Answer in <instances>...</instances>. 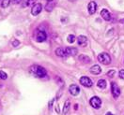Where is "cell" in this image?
I'll return each instance as SVG.
<instances>
[{"label":"cell","mask_w":124,"mask_h":115,"mask_svg":"<svg viewBox=\"0 0 124 115\" xmlns=\"http://www.w3.org/2000/svg\"><path fill=\"white\" fill-rule=\"evenodd\" d=\"M29 69H30V71L34 75H36L39 78H44L47 75V71L45 70V68L40 67V66L35 65V66H32Z\"/></svg>","instance_id":"obj_1"},{"label":"cell","mask_w":124,"mask_h":115,"mask_svg":"<svg viewBox=\"0 0 124 115\" xmlns=\"http://www.w3.org/2000/svg\"><path fill=\"white\" fill-rule=\"evenodd\" d=\"M98 61L102 65H109L111 63V56L107 53H101L98 55Z\"/></svg>","instance_id":"obj_2"},{"label":"cell","mask_w":124,"mask_h":115,"mask_svg":"<svg viewBox=\"0 0 124 115\" xmlns=\"http://www.w3.org/2000/svg\"><path fill=\"white\" fill-rule=\"evenodd\" d=\"M35 38L38 42H43V41L46 40L47 38L46 33L42 30H37L36 34H35Z\"/></svg>","instance_id":"obj_3"},{"label":"cell","mask_w":124,"mask_h":115,"mask_svg":"<svg viewBox=\"0 0 124 115\" xmlns=\"http://www.w3.org/2000/svg\"><path fill=\"white\" fill-rule=\"evenodd\" d=\"M111 92H112V95H113V97L116 98V99L120 95V89H119L118 85L116 84V82H112L111 83Z\"/></svg>","instance_id":"obj_4"},{"label":"cell","mask_w":124,"mask_h":115,"mask_svg":"<svg viewBox=\"0 0 124 115\" xmlns=\"http://www.w3.org/2000/svg\"><path fill=\"white\" fill-rule=\"evenodd\" d=\"M89 104L94 108H100L101 106V100L98 96H93L92 98H90L89 100Z\"/></svg>","instance_id":"obj_5"},{"label":"cell","mask_w":124,"mask_h":115,"mask_svg":"<svg viewBox=\"0 0 124 115\" xmlns=\"http://www.w3.org/2000/svg\"><path fill=\"white\" fill-rule=\"evenodd\" d=\"M79 81H80L81 84L83 85V86H85V87H91L93 85V81H91V79L86 76L81 77L80 80H79Z\"/></svg>","instance_id":"obj_6"},{"label":"cell","mask_w":124,"mask_h":115,"mask_svg":"<svg viewBox=\"0 0 124 115\" xmlns=\"http://www.w3.org/2000/svg\"><path fill=\"white\" fill-rule=\"evenodd\" d=\"M41 9H42V6H41V4H40V3H39V4H35V5L32 7V9H31V14H32L33 16H37L38 14L40 13Z\"/></svg>","instance_id":"obj_7"},{"label":"cell","mask_w":124,"mask_h":115,"mask_svg":"<svg viewBox=\"0 0 124 115\" xmlns=\"http://www.w3.org/2000/svg\"><path fill=\"white\" fill-rule=\"evenodd\" d=\"M87 42H88V39L85 36L81 35L77 38V43L80 47H85L87 45Z\"/></svg>","instance_id":"obj_8"},{"label":"cell","mask_w":124,"mask_h":115,"mask_svg":"<svg viewBox=\"0 0 124 115\" xmlns=\"http://www.w3.org/2000/svg\"><path fill=\"white\" fill-rule=\"evenodd\" d=\"M69 91H70V95H73V96H76L78 94L80 93V88L79 86L76 84H71L69 88Z\"/></svg>","instance_id":"obj_9"},{"label":"cell","mask_w":124,"mask_h":115,"mask_svg":"<svg viewBox=\"0 0 124 115\" xmlns=\"http://www.w3.org/2000/svg\"><path fill=\"white\" fill-rule=\"evenodd\" d=\"M65 53L67 54V56H75L77 54V49L73 48V47H67L65 49Z\"/></svg>","instance_id":"obj_10"},{"label":"cell","mask_w":124,"mask_h":115,"mask_svg":"<svg viewBox=\"0 0 124 115\" xmlns=\"http://www.w3.org/2000/svg\"><path fill=\"white\" fill-rule=\"evenodd\" d=\"M89 71H90V73L93 74V75H99V74H101V68L99 65H94V66H92L90 68Z\"/></svg>","instance_id":"obj_11"},{"label":"cell","mask_w":124,"mask_h":115,"mask_svg":"<svg viewBox=\"0 0 124 115\" xmlns=\"http://www.w3.org/2000/svg\"><path fill=\"white\" fill-rule=\"evenodd\" d=\"M87 9H88L89 14H94L96 12V9H97V4L94 1L89 2L88 3V6H87Z\"/></svg>","instance_id":"obj_12"},{"label":"cell","mask_w":124,"mask_h":115,"mask_svg":"<svg viewBox=\"0 0 124 115\" xmlns=\"http://www.w3.org/2000/svg\"><path fill=\"white\" fill-rule=\"evenodd\" d=\"M101 17L103 18V20L104 21H110L111 20V14H110V12H109L107 9H105V8H103V9H101Z\"/></svg>","instance_id":"obj_13"},{"label":"cell","mask_w":124,"mask_h":115,"mask_svg":"<svg viewBox=\"0 0 124 115\" xmlns=\"http://www.w3.org/2000/svg\"><path fill=\"white\" fill-rule=\"evenodd\" d=\"M79 61L84 63V64H88V63H90V58L87 55L81 54V55H79Z\"/></svg>","instance_id":"obj_14"},{"label":"cell","mask_w":124,"mask_h":115,"mask_svg":"<svg viewBox=\"0 0 124 115\" xmlns=\"http://www.w3.org/2000/svg\"><path fill=\"white\" fill-rule=\"evenodd\" d=\"M55 54L57 56H59V57H66L67 56V54L65 53V50L62 49V48H57L55 50Z\"/></svg>","instance_id":"obj_15"},{"label":"cell","mask_w":124,"mask_h":115,"mask_svg":"<svg viewBox=\"0 0 124 115\" xmlns=\"http://www.w3.org/2000/svg\"><path fill=\"white\" fill-rule=\"evenodd\" d=\"M70 100H66V102H65V104L63 106V114H66L70 110Z\"/></svg>","instance_id":"obj_16"},{"label":"cell","mask_w":124,"mask_h":115,"mask_svg":"<svg viewBox=\"0 0 124 115\" xmlns=\"http://www.w3.org/2000/svg\"><path fill=\"white\" fill-rule=\"evenodd\" d=\"M97 86H98L99 88H101V89H104V88L106 87V81H105L103 79H101V80L98 81Z\"/></svg>","instance_id":"obj_17"},{"label":"cell","mask_w":124,"mask_h":115,"mask_svg":"<svg viewBox=\"0 0 124 115\" xmlns=\"http://www.w3.org/2000/svg\"><path fill=\"white\" fill-rule=\"evenodd\" d=\"M9 4H10V0H2V2H1V8H8V6H9Z\"/></svg>","instance_id":"obj_18"},{"label":"cell","mask_w":124,"mask_h":115,"mask_svg":"<svg viewBox=\"0 0 124 115\" xmlns=\"http://www.w3.org/2000/svg\"><path fill=\"white\" fill-rule=\"evenodd\" d=\"M53 8H54V5L51 2H49L46 5V7H45V9H46L47 11H49V12H51L53 10Z\"/></svg>","instance_id":"obj_19"},{"label":"cell","mask_w":124,"mask_h":115,"mask_svg":"<svg viewBox=\"0 0 124 115\" xmlns=\"http://www.w3.org/2000/svg\"><path fill=\"white\" fill-rule=\"evenodd\" d=\"M67 39H68V42H69V43H73V42L75 41L76 38H75V36H74V35H70Z\"/></svg>","instance_id":"obj_20"},{"label":"cell","mask_w":124,"mask_h":115,"mask_svg":"<svg viewBox=\"0 0 124 115\" xmlns=\"http://www.w3.org/2000/svg\"><path fill=\"white\" fill-rule=\"evenodd\" d=\"M115 74H116V71L113 70V69L109 70L108 72H107V76H108L109 78H113V77H115Z\"/></svg>","instance_id":"obj_21"},{"label":"cell","mask_w":124,"mask_h":115,"mask_svg":"<svg viewBox=\"0 0 124 115\" xmlns=\"http://www.w3.org/2000/svg\"><path fill=\"white\" fill-rule=\"evenodd\" d=\"M7 78H8V76L4 71H0V79L1 80H7Z\"/></svg>","instance_id":"obj_22"},{"label":"cell","mask_w":124,"mask_h":115,"mask_svg":"<svg viewBox=\"0 0 124 115\" xmlns=\"http://www.w3.org/2000/svg\"><path fill=\"white\" fill-rule=\"evenodd\" d=\"M55 80H57V81H56V82L59 84V86H63V85H64V82H63V81H62L60 78L56 77V78H55Z\"/></svg>","instance_id":"obj_23"},{"label":"cell","mask_w":124,"mask_h":115,"mask_svg":"<svg viewBox=\"0 0 124 115\" xmlns=\"http://www.w3.org/2000/svg\"><path fill=\"white\" fill-rule=\"evenodd\" d=\"M118 76H119L120 79L124 80V69H120V70H119V72H118Z\"/></svg>","instance_id":"obj_24"},{"label":"cell","mask_w":124,"mask_h":115,"mask_svg":"<svg viewBox=\"0 0 124 115\" xmlns=\"http://www.w3.org/2000/svg\"><path fill=\"white\" fill-rule=\"evenodd\" d=\"M19 45H20V41H19V40L15 39V40L12 41V46L13 47H18Z\"/></svg>","instance_id":"obj_25"},{"label":"cell","mask_w":124,"mask_h":115,"mask_svg":"<svg viewBox=\"0 0 124 115\" xmlns=\"http://www.w3.org/2000/svg\"><path fill=\"white\" fill-rule=\"evenodd\" d=\"M27 2H28V6H30V5L34 4L36 2V0H27Z\"/></svg>","instance_id":"obj_26"},{"label":"cell","mask_w":124,"mask_h":115,"mask_svg":"<svg viewBox=\"0 0 124 115\" xmlns=\"http://www.w3.org/2000/svg\"><path fill=\"white\" fill-rule=\"evenodd\" d=\"M21 1L22 0H12V2H13V4H19V3H21Z\"/></svg>","instance_id":"obj_27"},{"label":"cell","mask_w":124,"mask_h":115,"mask_svg":"<svg viewBox=\"0 0 124 115\" xmlns=\"http://www.w3.org/2000/svg\"><path fill=\"white\" fill-rule=\"evenodd\" d=\"M106 115H114V114H112L111 112H107V113H106Z\"/></svg>","instance_id":"obj_28"},{"label":"cell","mask_w":124,"mask_h":115,"mask_svg":"<svg viewBox=\"0 0 124 115\" xmlns=\"http://www.w3.org/2000/svg\"><path fill=\"white\" fill-rule=\"evenodd\" d=\"M47 2H48V3H49V2H52V1H53V0H46Z\"/></svg>","instance_id":"obj_29"}]
</instances>
